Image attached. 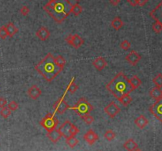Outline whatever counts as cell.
Wrapping results in <instances>:
<instances>
[{
    "label": "cell",
    "instance_id": "21",
    "mask_svg": "<svg viewBox=\"0 0 162 151\" xmlns=\"http://www.w3.org/2000/svg\"><path fill=\"white\" fill-rule=\"evenodd\" d=\"M129 82H130V85L131 88H132L133 91H134V89H138L142 85L141 79H139L137 75H134L131 79H129Z\"/></svg>",
    "mask_w": 162,
    "mask_h": 151
},
{
    "label": "cell",
    "instance_id": "20",
    "mask_svg": "<svg viewBox=\"0 0 162 151\" xmlns=\"http://www.w3.org/2000/svg\"><path fill=\"white\" fill-rule=\"evenodd\" d=\"M6 26V29H7L8 36H10V37H13L18 32V29L14 26V24L13 22H9L7 26Z\"/></svg>",
    "mask_w": 162,
    "mask_h": 151
},
{
    "label": "cell",
    "instance_id": "36",
    "mask_svg": "<svg viewBox=\"0 0 162 151\" xmlns=\"http://www.w3.org/2000/svg\"><path fill=\"white\" fill-rule=\"evenodd\" d=\"M130 43L127 41V40H124L120 43V48L122 49H124L125 51H127L128 49L130 48Z\"/></svg>",
    "mask_w": 162,
    "mask_h": 151
},
{
    "label": "cell",
    "instance_id": "6",
    "mask_svg": "<svg viewBox=\"0 0 162 151\" xmlns=\"http://www.w3.org/2000/svg\"><path fill=\"white\" fill-rule=\"evenodd\" d=\"M66 42L75 48L78 49L84 44V40L78 34H69L66 36Z\"/></svg>",
    "mask_w": 162,
    "mask_h": 151
},
{
    "label": "cell",
    "instance_id": "11",
    "mask_svg": "<svg viewBox=\"0 0 162 151\" xmlns=\"http://www.w3.org/2000/svg\"><path fill=\"white\" fill-rule=\"evenodd\" d=\"M142 56L139 55L137 51H131L130 53L128 54L125 57V60L127 61L131 66H136L137 64L139 63V62L141 60Z\"/></svg>",
    "mask_w": 162,
    "mask_h": 151
},
{
    "label": "cell",
    "instance_id": "25",
    "mask_svg": "<svg viewBox=\"0 0 162 151\" xmlns=\"http://www.w3.org/2000/svg\"><path fill=\"white\" fill-rule=\"evenodd\" d=\"M54 61H55L56 66L63 70L64 66L66 65V60L64 59V57H63L62 55H58L56 58H54Z\"/></svg>",
    "mask_w": 162,
    "mask_h": 151
},
{
    "label": "cell",
    "instance_id": "38",
    "mask_svg": "<svg viewBox=\"0 0 162 151\" xmlns=\"http://www.w3.org/2000/svg\"><path fill=\"white\" fill-rule=\"evenodd\" d=\"M8 109L12 112V111H16L17 109H18V104H17L16 101L13 100L8 104Z\"/></svg>",
    "mask_w": 162,
    "mask_h": 151
},
{
    "label": "cell",
    "instance_id": "16",
    "mask_svg": "<svg viewBox=\"0 0 162 151\" xmlns=\"http://www.w3.org/2000/svg\"><path fill=\"white\" fill-rule=\"evenodd\" d=\"M47 137L49 138L50 140L54 143H58L60 140V138H62V134L60 132L59 129H54V130L48 131L47 134Z\"/></svg>",
    "mask_w": 162,
    "mask_h": 151
},
{
    "label": "cell",
    "instance_id": "32",
    "mask_svg": "<svg viewBox=\"0 0 162 151\" xmlns=\"http://www.w3.org/2000/svg\"><path fill=\"white\" fill-rule=\"evenodd\" d=\"M74 80V79H73ZM71 81V82H70V84H69V85L67 86V90H68L70 93H71V94H75V92L77 91L78 89V86L76 84H75V82H74V81Z\"/></svg>",
    "mask_w": 162,
    "mask_h": 151
},
{
    "label": "cell",
    "instance_id": "5",
    "mask_svg": "<svg viewBox=\"0 0 162 151\" xmlns=\"http://www.w3.org/2000/svg\"><path fill=\"white\" fill-rule=\"evenodd\" d=\"M58 124H59L58 118L56 116H54L53 114H51V113H47L41 121V125L47 132L56 129Z\"/></svg>",
    "mask_w": 162,
    "mask_h": 151
},
{
    "label": "cell",
    "instance_id": "42",
    "mask_svg": "<svg viewBox=\"0 0 162 151\" xmlns=\"http://www.w3.org/2000/svg\"><path fill=\"white\" fill-rule=\"evenodd\" d=\"M133 151H142V149H139V147H138V148H136V149H134V150H133Z\"/></svg>",
    "mask_w": 162,
    "mask_h": 151
},
{
    "label": "cell",
    "instance_id": "24",
    "mask_svg": "<svg viewBox=\"0 0 162 151\" xmlns=\"http://www.w3.org/2000/svg\"><path fill=\"white\" fill-rule=\"evenodd\" d=\"M118 100H119L124 106H128V105L131 103V101H132V98H131V97H130L129 94H124L121 97L119 98Z\"/></svg>",
    "mask_w": 162,
    "mask_h": 151
},
{
    "label": "cell",
    "instance_id": "15",
    "mask_svg": "<svg viewBox=\"0 0 162 151\" xmlns=\"http://www.w3.org/2000/svg\"><path fill=\"white\" fill-rule=\"evenodd\" d=\"M71 122L68 121V120H66L63 123V124L61 125V127H60L59 128V131L61 133L63 137H65L66 138H69V137H71V134H70V128H71Z\"/></svg>",
    "mask_w": 162,
    "mask_h": 151
},
{
    "label": "cell",
    "instance_id": "40",
    "mask_svg": "<svg viewBox=\"0 0 162 151\" xmlns=\"http://www.w3.org/2000/svg\"><path fill=\"white\" fill-rule=\"evenodd\" d=\"M7 104V100L5 99L4 97H0V108L2 109L3 107H6V105Z\"/></svg>",
    "mask_w": 162,
    "mask_h": 151
},
{
    "label": "cell",
    "instance_id": "30",
    "mask_svg": "<svg viewBox=\"0 0 162 151\" xmlns=\"http://www.w3.org/2000/svg\"><path fill=\"white\" fill-rule=\"evenodd\" d=\"M11 114V111L8 109V107H3L0 111V115L4 119H7Z\"/></svg>",
    "mask_w": 162,
    "mask_h": 151
},
{
    "label": "cell",
    "instance_id": "33",
    "mask_svg": "<svg viewBox=\"0 0 162 151\" xmlns=\"http://www.w3.org/2000/svg\"><path fill=\"white\" fill-rule=\"evenodd\" d=\"M80 117H81V119H83V121L85 122V124H91L92 123H93V121H94V118L91 115H90V114L81 116H80Z\"/></svg>",
    "mask_w": 162,
    "mask_h": 151
},
{
    "label": "cell",
    "instance_id": "10",
    "mask_svg": "<svg viewBox=\"0 0 162 151\" xmlns=\"http://www.w3.org/2000/svg\"><path fill=\"white\" fill-rule=\"evenodd\" d=\"M149 15L154 21L159 22L162 26V1L158 3L155 8L150 11Z\"/></svg>",
    "mask_w": 162,
    "mask_h": 151
},
{
    "label": "cell",
    "instance_id": "35",
    "mask_svg": "<svg viewBox=\"0 0 162 151\" xmlns=\"http://www.w3.org/2000/svg\"><path fill=\"white\" fill-rule=\"evenodd\" d=\"M78 133H79V129L78 128L77 126L72 124L71 128H70V134H71V136H76Z\"/></svg>",
    "mask_w": 162,
    "mask_h": 151
},
{
    "label": "cell",
    "instance_id": "27",
    "mask_svg": "<svg viewBox=\"0 0 162 151\" xmlns=\"http://www.w3.org/2000/svg\"><path fill=\"white\" fill-rule=\"evenodd\" d=\"M78 139L75 138V136H71L69 137V138H66V143L71 148H74V147L76 146L78 144Z\"/></svg>",
    "mask_w": 162,
    "mask_h": 151
},
{
    "label": "cell",
    "instance_id": "19",
    "mask_svg": "<svg viewBox=\"0 0 162 151\" xmlns=\"http://www.w3.org/2000/svg\"><path fill=\"white\" fill-rule=\"evenodd\" d=\"M149 96L152 98H154V100H158L162 98V90L159 87H154L149 91Z\"/></svg>",
    "mask_w": 162,
    "mask_h": 151
},
{
    "label": "cell",
    "instance_id": "3",
    "mask_svg": "<svg viewBox=\"0 0 162 151\" xmlns=\"http://www.w3.org/2000/svg\"><path fill=\"white\" fill-rule=\"evenodd\" d=\"M106 89L117 100L124 94H130V92L133 91L129 82V79L122 71L118 73L114 77V79L107 84Z\"/></svg>",
    "mask_w": 162,
    "mask_h": 151
},
{
    "label": "cell",
    "instance_id": "13",
    "mask_svg": "<svg viewBox=\"0 0 162 151\" xmlns=\"http://www.w3.org/2000/svg\"><path fill=\"white\" fill-rule=\"evenodd\" d=\"M50 35H51L50 31L47 29V28L44 27V26L41 27L36 32V36L42 41H47V39L49 38Z\"/></svg>",
    "mask_w": 162,
    "mask_h": 151
},
{
    "label": "cell",
    "instance_id": "9",
    "mask_svg": "<svg viewBox=\"0 0 162 151\" xmlns=\"http://www.w3.org/2000/svg\"><path fill=\"white\" fill-rule=\"evenodd\" d=\"M53 107L56 112L60 113V114H63V113L70 108V106H69L68 104L66 103V100H64V97H60V99H58L56 102H55V104H54Z\"/></svg>",
    "mask_w": 162,
    "mask_h": 151
},
{
    "label": "cell",
    "instance_id": "1",
    "mask_svg": "<svg viewBox=\"0 0 162 151\" xmlns=\"http://www.w3.org/2000/svg\"><path fill=\"white\" fill-rule=\"evenodd\" d=\"M72 4L69 0H49L44 10L57 23H62L71 14Z\"/></svg>",
    "mask_w": 162,
    "mask_h": 151
},
{
    "label": "cell",
    "instance_id": "17",
    "mask_svg": "<svg viewBox=\"0 0 162 151\" xmlns=\"http://www.w3.org/2000/svg\"><path fill=\"white\" fill-rule=\"evenodd\" d=\"M107 65H108V63L104 57H97L93 62V66L98 71L102 70L105 67H106Z\"/></svg>",
    "mask_w": 162,
    "mask_h": 151
},
{
    "label": "cell",
    "instance_id": "22",
    "mask_svg": "<svg viewBox=\"0 0 162 151\" xmlns=\"http://www.w3.org/2000/svg\"><path fill=\"white\" fill-rule=\"evenodd\" d=\"M124 149H127V151H133L136 149V148H138V144L134 142V139L129 138L124 144Z\"/></svg>",
    "mask_w": 162,
    "mask_h": 151
},
{
    "label": "cell",
    "instance_id": "41",
    "mask_svg": "<svg viewBox=\"0 0 162 151\" xmlns=\"http://www.w3.org/2000/svg\"><path fill=\"white\" fill-rule=\"evenodd\" d=\"M120 2V0H110V3L113 6H117Z\"/></svg>",
    "mask_w": 162,
    "mask_h": 151
},
{
    "label": "cell",
    "instance_id": "4",
    "mask_svg": "<svg viewBox=\"0 0 162 151\" xmlns=\"http://www.w3.org/2000/svg\"><path fill=\"white\" fill-rule=\"evenodd\" d=\"M71 109L75 111L79 116H81L90 114L92 111L93 110L94 108L85 98L81 97L79 99L75 106L71 108Z\"/></svg>",
    "mask_w": 162,
    "mask_h": 151
},
{
    "label": "cell",
    "instance_id": "31",
    "mask_svg": "<svg viewBox=\"0 0 162 151\" xmlns=\"http://www.w3.org/2000/svg\"><path fill=\"white\" fill-rule=\"evenodd\" d=\"M104 137L106 138L108 141H112L115 137V133L112 130H108L105 131Z\"/></svg>",
    "mask_w": 162,
    "mask_h": 151
},
{
    "label": "cell",
    "instance_id": "2",
    "mask_svg": "<svg viewBox=\"0 0 162 151\" xmlns=\"http://www.w3.org/2000/svg\"><path fill=\"white\" fill-rule=\"evenodd\" d=\"M54 58L55 57L52 54L47 53L41 62L35 66V70L40 75H42L46 81L49 82L53 81L56 76L63 70V69L56 66L54 61Z\"/></svg>",
    "mask_w": 162,
    "mask_h": 151
},
{
    "label": "cell",
    "instance_id": "18",
    "mask_svg": "<svg viewBox=\"0 0 162 151\" xmlns=\"http://www.w3.org/2000/svg\"><path fill=\"white\" fill-rule=\"evenodd\" d=\"M134 124L139 129H144L147 126V124H149V120L145 118V116L141 115L135 119Z\"/></svg>",
    "mask_w": 162,
    "mask_h": 151
},
{
    "label": "cell",
    "instance_id": "8",
    "mask_svg": "<svg viewBox=\"0 0 162 151\" xmlns=\"http://www.w3.org/2000/svg\"><path fill=\"white\" fill-rule=\"evenodd\" d=\"M105 112H106V114H108L109 117L111 118H115L116 116L120 112V108L118 106L117 104H115L114 101H112V102L109 103L108 105L105 108Z\"/></svg>",
    "mask_w": 162,
    "mask_h": 151
},
{
    "label": "cell",
    "instance_id": "34",
    "mask_svg": "<svg viewBox=\"0 0 162 151\" xmlns=\"http://www.w3.org/2000/svg\"><path fill=\"white\" fill-rule=\"evenodd\" d=\"M152 28H153V30H154L156 33H160V32L162 31L161 25H160L159 22H157V21H155V22L153 24Z\"/></svg>",
    "mask_w": 162,
    "mask_h": 151
},
{
    "label": "cell",
    "instance_id": "12",
    "mask_svg": "<svg viewBox=\"0 0 162 151\" xmlns=\"http://www.w3.org/2000/svg\"><path fill=\"white\" fill-rule=\"evenodd\" d=\"M83 138L88 144L92 146V145H93L96 141L98 140L99 137L96 132L92 130V129H90V130L88 131L84 134Z\"/></svg>",
    "mask_w": 162,
    "mask_h": 151
},
{
    "label": "cell",
    "instance_id": "43",
    "mask_svg": "<svg viewBox=\"0 0 162 151\" xmlns=\"http://www.w3.org/2000/svg\"><path fill=\"white\" fill-rule=\"evenodd\" d=\"M75 1H77V2H79V1H81V0H75Z\"/></svg>",
    "mask_w": 162,
    "mask_h": 151
},
{
    "label": "cell",
    "instance_id": "28",
    "mask_svg": "<svg viewBox=\"0 0 162 151\" xmlns=\"http://www.w3.org/2000/svg\"><path fill=\"white\" fill-rule=\"evenodd\" d=\"M129 3H130L132 7H143L149 2V0H127Z\"/></svg>",
    "mask_w": 162,
    "mask_h": 151
},
{
    "label": "cell",
    "instance_id": "29",
    "mask_svg": "<svg viewBox=\"0 0 162 151\" xmlns=\"http://www.w3.org/2000/svg\"><path fill=\"white\" fill-rule=\"evenodd\" d=\"M153 82L157 87H162V74H158L153 79Z\"/></svg>",
    "mask_w": 162,
    "mask_h": 151
},
{
    "label": "cell",
    "instance_id": "23",
    "mask_svg": "<svg viewBox=\"0 0 162 151\" xmlns=\"http://www.w3.org/2000/svg\"><path fill=\"white\" fill-rule=\"evenodd\" d=\"M112 27L115 30H120L123 26H124V21H122L120 17H116L111 22Z\"/></svg>",
    "mask_w": 162,
    "mask_h": 151
},
{
    "label": "cell",
    "instance_id": "7",
    "mask_svg": "<svg viewBox=\"0 0 162 151\" xmlns=\"http://www.w3.org/2000/svg\"><path fill=\"white\" fill-rule=\"evenodd\" d=\"M149 112L157 118V119L162 123V98L160 100H156L153 105L149 108Z\"/></svg>",
    "mask_w": 162,
    "mask_h": 151
},
{
    "label": "cell",
    "instance_id": "26",
    "mask_svg": "<svg viewBox=\"0 0 162 151\" xmlns=\"http://www.w3.org/2000/svg\"><path fill=\"white\" fill-rule=\"evenodd\" d=\"M81 12H82V7H81V5H79L78 3L72 5V7H71V14H72L73 15H75V16L77 17L79 14H81Z\"/></svg>",
    "mask_w": 162,
    "mask_h": 151
},
{
    "label": "cell",
    "instance_id": "14",
    "mask_svg": "<svg viewBox=\"0 0 162 151\" xmlns=\"http://www.w3.org/2000/svg\"><path fill=\"white\" fill-rule=\"evenodd\" d=\"M42 91L41 89L36 85H32L29 89H28V95L30 98H32V100H36L41 96Z\"/></svg>",
    "mask_w": 162,
    "mask_h": 151
},
{
    "label": "cell",
    "instance_id": "39",
    "mask_svg": "<svg viewBox=\"0 0 162 151\" xmlns=\"http://www.w3.org/2000/svg\"><path fill=\"white\" fill-rule=\"evenodd\" d=\"M20 13L22 16H27L29 13V8L27 6H23L20 9Z\"/></svg>",
    "mask_w": 162,
    "mask_h": 151
},
{
    "label": "cell",
    "instance_id": "37",
    "mask_svg": "<svg viewBox=\"0 0 162 151\" xmlns=\"http://www.w3.org/2000/svg\"><path fill=\"white\" fill-rule=\"evenodd\" d=\"M7 36H8V34H7L6 26L0 27V38L2 39V40H5Z\"/></svg>",
    "mask_w": 162,
    "mask_h": 151
}]
</instances>
